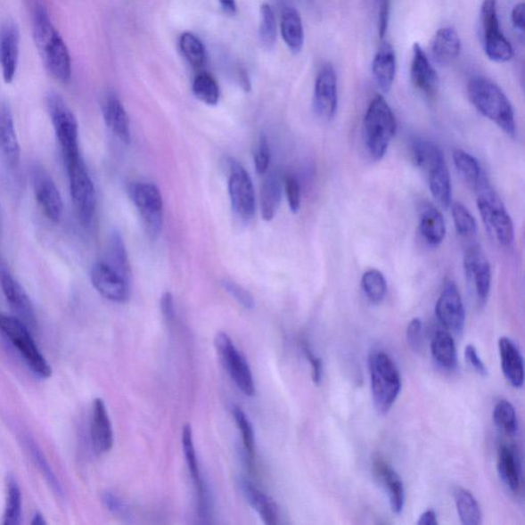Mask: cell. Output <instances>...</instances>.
I'll return each mask as SVG.
<instances>
[{
	"mask_svg": "<svg viewBox=\"0 0 525 525\" xmlns=\"http://www.w3.org/2000/svg\"><path fill=\"white\" fill-rule=\"evenodd\" d=\"M33 38L47 71L61 83H70L72 77L70 50L43 8L34 12Z\"/></svg>",
	"mask_w": 525,
	"mask_h": 525,
	"instance_id": "6da1fadb",
	"label": "cell"
},
{
	"mask_svg": "<svg viewBox=\"0 0 525 525\" xmlns=\"http://www.w3.org/2000/svg\"><path fill=\"white\" fill-rule=\"evenodd\" d=\"M468 97L484 118L499 127L510 137L516 134L515 113L513 104L502 88L487 78L476 77L469 81Z\"/></svg>",
	"mask_w": 525,
	"mask_h": 525,
	"instance_id": "7a4b0ae2",
	"label": "cell"
},
{
	"mask_svg": "<svg viewBox=\"0 0 525 525\" xmlns=\"http://www.w3.org/2000/svg\"><path fill=\"white\" fill-rule=\"evenodd\" d=\"M412 155L415 166L426 174L434 200L443 209L451 208V175L441 149L432 142L419 139L413 143Z\"/></svg>",
	"mask_w": 525,
	"mask_h": 525,
	"instance_id": "3957f363",
	"label": "cell"
},
{
	"mask_svg": "<svg viewBox=\"0 0 525 525\" xmlns=\"http://www.w3.org/2000/svg\"><path fill=\"white\" fill-rule=\"evenodd\" d=\"M365 140L368 153L381 160L397 134L398 124L392 109L383 95L376 94L368 105L365 121Z\"/></svg>",
	"mask_w": 525,
	"mask_h": 525,
	"instance_id": "277c9868",
	"label": "cell"
},
{
	"mask_svg": "<svg viewBox=\"0 0 525 525\" xmlns=\"http://www.w3.org/2000/svg\"><path fill=\"white\" fill-rule=\"evenodd\" d=\"M477 193V208L488 234L492 241L500 247L509 248L514 242V225L500 196L484 179Z\"/></svg>",
	"mask_w": 525,
	"mask_h": 525,
	"instance_id": "5b68a950",
	"label": "cell"
},
{
	"mask_svg": "<svg viewBox=\"0 0 525 525\" xmlns=\"http://www.w3.org/2000/svg\"><path fill=\"white\" fill-rule=\"evenodd\" d=\"M368 370L374 407L385 414L391 410L401 390L398 368L387 353L374 351L368 357Z\"/></svg>",
	"mask_w": 525,
	"mask_h": 525,
	"instance_id": "8992f818",
	"label": "cell"
},
{
	"mask_svg": "<svg viewBox=\"0 0 525 525\" xmlns=\"http://www.w3.org/2000/svg\"><path fill=\"white\" fill-rule=\"evenodd\" d=\"M0 332L10 340L23 357L27 365L39 378L52 376V367L40 352L31 335V330L16 316L0 313Z\"/></svg>",
	"mask_w": 525,
	"mask_h": 525,
	"instance_id": "52a82bcc",
	"label": "cell"
},
{
	"mask_svg": "<svg viewBox=\"0 0 525 525\" xmlns=\"http://www.w3.org/2000/svg\"><path fill=\"white\" fill-rule=\"evenodd\" d=\"M46 109L62 150L63 160L78 158L80 156L78 122L71 109L56 93L47 94Z\"/></svg>",
	"mask_w": 525,
	"mask_h": 525,
	"instance_id": "ba28073f",
	"label": "cell"
},
{
	"mask_svg": "<svg viewBox=\"0 0 525 525\" xmlns=\"http://www.w3.org/2000/svg\"><path fill=\"white\" fill-rule=\"evenodd\" d=\"M64 163L74 207L77 209L81 223L88 226L94 219L95 208H97V195H95L90 173L81 155L78 158L64 160Z\"/></svg>",
	"mask_w": 525,
	"mask_h": 525,
	"instance_id": "9c48e42d",
	"label": "cell"
},
{
	"mask_svg": "<svg viewBox=\"0 0 525 525\" xmlns=\"http://www.w3.org/2000/svg\"><path fill=\"white\" fill-rule=\"evenodd\" d=\"M480 16L484 51H486L487 56L497 63H504L513 60L514 57L513 46L500 29L496 0H483Z\"/></svg>",
	"mask_w": 525,
	"mask_h": 525,
	"instance_id": "30bf717a",
	"label": "cell"
},
{
	"mask_svg": "<svg viewBox=\"0 0 525 525\" xmlns=\"http://www.w3.org/2000/svg\"><path fill=\"white\" fill-rule=\"evenodd\" d=\"M128 195L144 221L148 234L158 237L163 224V200L159 187L152 183H134L128 188Z\"/></svg>",
	"mask_w": 525,
	"mask_h": 525,
	"instance_id": "8fae6325",
	"label": "cell"
},
{
	"mask_svg": "<svg viewBox=\"0 0 525 525\" xmlns=\"http://www.w3.org/2000/svg\"><path fill=\"white\" fill-rule=\"evenodd\" d=\"M215 346L225 370L241 391L252 397L256 392L255 381L250 367L243 354L237 349L234 343L225 332H219L215 339Z\"/></svg>",
	"mask_w": 525,
	"mask_h": 525,
	"instance_id": "7c38bea8",
	"label": "cell"
},
{
	"mask_svg": "<svg viewBox=\"0 0 525 525\" xmlns=\"http://www.w3.org/2000/svg\"><path fill=\"white\" fill-rule=\"evenodd\" d=\"M228 190L232 209L242 221H250L255 216V188L247 169L240 162L230 161Z\"/></svg>",
	"mask_w": 525,
	"mask_h": 525,
	"instance_id": "4fadbf2b",
	"label": "cell"
},
{
	"mask_svg": "<svg viewBox=\"0 0 525 525\" xmlns=\"http://www.w3.org/2000/svg\"><path fill=\"white\" fill-rule=\"evenodd\" d=\"M31 180L34 196L50 221L59 223L63 216L62 196L47 170L40 165L31 168Z\"/></svg>",
	"mask_w": 525,
	"mask_h": 525,
	"instance_id": "5bb4252c",
	"label": "cell"
},
{
	"mask_svg": "<svg viewBox=\"0 0 525 525\" xmlns=\"http://www.w3.org/2000/svg\"><path fill=\"white\" fill-rule=\"evenodd\" d=\"M463 269L468 282L473 285L477 298L486 303L492 286V269L480 247L476 242L465 245Z\"/></svg>",
	"mask_w": 525,
	"mask_h": 525,
	"instance_id": "9a60e30c",
	"label": "cell"
},
{
	"mask_svg": "<svg viewBox=\"0 0 525 525\" xmlns=\"http://www.w3.org/2000/svg\"><path fill=\"white\" fill-rule=\"evenodd\" d=\"M436 316L447 330L462 333L465 327L466 312L458 286L451 279L443 285L441 294L436 303Z\"/></svg>",
	"mask_w": 525,
	"mask_h": 525,
	"instance_id": "2e32d148",
	"label": "cell"
},
{
	"mask_svg": "<svg viewBox=\"0 0 525 525\" xmlns=\"http://www.w3.org/2000/svg\"><path fill=\"white\" fill-rule=\"evenodd\" d=\"M94 288L102 297L114 303H126L131 294L129 282L107 262H97L91 271Z\"/></svg>",
	"mask_w": 525,
	"mask_h": 525,
	"instance_id": "e0dca14e",
	"label": "cell"
},
{
	"mask_svg": "<svg viewBox=\"0 0 525 525\" xmlns=\"http://www.w3.org/2000/svg\"><path fill=\"white\" fill-rule=\"evenodd\" d=\"M313 104L319 118L324 119L331 120L337 112L338 79L331 64H325L317 75Z\"/></svg>",
	"mask_w": 525,
	"mask_h": 525,
	"instance_id": "ac0fdd59",
	"label": "cell"
},
{
	"mask_svg": "<svg viewBox=\"0 0 525 525\" xmlns=\"http://www.w3.org/2000/svg\"><path fill=\"white\" fill-rule=\"evenodd\" d=\"M0 284L11 308L16 313V317L21 320L30 330L37 327V318L33 304L23 286L13 278L8 271H0Z\"/></svg>",
	"mask_w": 525,
	"mask_h": 525,
	"instance_id": "d6986e66",
	"label": "cell"
},
{
	"mask_svg": "<svg viewBox=\"0 0 525 525\" xmlns=\"http://www.w3.org/2000/svg\"><path fill=\"white\" fill-rule=\"evenodd\" d=\"M411 78L417 90L422 92L429 99H434L439 90V78L435 71L431 60L419 44L413 46V60L411 66Z\"/></svg>",
	"mask_w": 525,
	"mask_h": 525,
	"instance_id": "ffe728a7",
	"label": "cell"
},
{
	"mask_svg": "<svg viewBox=\"0 0 525 525\" xmlns=\"http://www.w3.org/2000/svg\"><path fill=\"white\" fill-rule=\"evenodd\" d=\"M91 438L95 453L105 454L111 451L114 443L113 429L103 399L94 400Z\"/></svg>",
	"mask_w": 525,
	"mask_h": 525,
	"instance_id": "44dd1931",
	"label": "cell"
},
{
	"mask_svg": "<svg viewBox=\"0 0 525 525\" xmlns=\"http://www.w3.org/2000/svg\"><path fill=\"white\" fill-rule=\"evenodd\" d=\"M21 158L15 124L12 114L6 105L0 106V159L5 165L15 168Z\"/></svg>",
	"mask_w": 525,
	"mask_h": 525,
	"instance_id": "7402d4cb",
	"label": "cell"
},
{
	"mask_svg": "<svg viewBox=\"0 0 525 525\" xmlns=\"http://www.w3.org/2000/svg\"><path fill=\"white\" fill-rule=\"evenodd\" d=\"M20 49V34L16 25L8 24L0 31V67L5 84L16 77Z\"/></svg>",
	"mask_w": 525,
	"mask_h": 525,
	"instance_id": "603a6c76",
	"label": "cell"
},
{
	"mask_svg": "<svg viewBox=\"0 0 525 525\" xmlns=\"http://www.w3.org/2000/svg\"><path fill=\"white\" fill-rule=\"evenodd\" d=\"M104 120L116 138L128 145L131 143V124L124 105L118 95L109 94L102 105Z\"/></svg>",
	"mask_w": 525,
	"mask_h": 525,
	"instance_id": "cb8c5ba5",
	"label": "cell"
},
{
	"mask_svg": "<svg viewBox=\"0 0 525 525\" xmlns=\"http://www.w3.org/2000/svg\"><path fill=\"white\" fill-rule=\"evenodd\" d=\"M373 472L383 483L393 513H401L405 508L406 490L399 475L388 463L380 458L373 462Z\"/></svg>",
	"mask_w": 525,
	"mask_h": 525,
	"instance_id": "d4e9b609",
	"label": "cell"
},
{
	"mask_svg": "<svg viewBox=\"0 0 525 525\" xmlns=\"http://www.w3.org/2000/svg\"><path fill=\"white\" fill-rule=\"evenodd\" d=\"M496 467L504 486L511 492H520L522 481L521 462L516 447L502 443L497 449Z\"/></svg>",
	"mask_w": 525,
	"mask_h": 525,
	"instance_id": "484cf974",
	"label": "cell"
},
{
	"mask_svg": "<svg viewBox=\"0 0 525 525\" xmlns=\"http://www.w3.org/2000/svg\"><path fill=\"white\" fill-rule=\"evenodd\" d=\"M461 53V38L453 27H443L431 43V54L436 64L447 66L458 59Z\"/></svg>",
	"mask_w": 525,
	"mask_h": 525,
	"instance_id": "4316f807",
	"label": "cell"
},
{
	"mask_svg": "<svg viewBox=\"0 0 525 525\" xmlns=\"http://www.w3.org/2000/svg\"><path fill=\"white\" fill-rule=\"evenodd\" d=\"M397 53L390 44L384 42L380 45L373 61L374 80L384 93L391 90L395 75H397Z\"/></svg>",
	"mask_w": 525,
	"mask_h": 525,
	"instance_id": "83f0119b",
	"label": "cell"
},
{
	"mask_svg": "<svg viewBox=\"0 0 525 525\" xmlns=\"http://www.w3.org/2000/svg\"><path fill=\"white\" fill-rule=\"evenodd\" d=\"M499 351L504 378L514 388H521L524 383V365L521 353L513 340L501 338Z\"/></svg>",
	"mask_w": 525,
	"mask_h": 525,
	"instance_id": "f1b7e54d",
	"label": "cell"
},
{
	"mask_svg": "<svg viewBox=\"0 0 525 525\" xmlns=\"http://www.w3.org/2000/svg\"><path fill=\"white\" fill-rule=\"evenodd\" d=\"M238 486H240L244 499L261 517L265 524L276 525L278 523V509L269 496L261 492L254 484L244 479L238 481Z\"/></svg>",
	"mask_w": 525,
	"mask_h": 525,
	"instance_id": "f546056e",
	"label": "cell"
},
{
	"mask_svg": "<svg viewBox=\"0 0 525 525\" xmlns=\"http://www.w3.org/2000/svg\"><path fill=\"white\" fill-rule=\"evenodd\" d=\"M420 232L428 244L431 247H439L445 241L447 225L440 210L426 206L420 215Z\"/></svg>",
	"mask_w": 525,
	"mask_h": 525,
	"instance_id": "4dcf8cb0",
	"label": "cell"
},
{
	"mask_svg": "<svg viewBox=\"0 0 525 525\" xmlns=\"http://www.w3.org/2000/svg\"><path fill=\"white\" fill-rule=\"evenodd\" d=\"M182 445L190 475L193 477V480L195 483L197 501H206L209 497V492L206 483L203 482L202 477L201 475L199 461H197V455L195 452L193 428H191L189 424H186L183 428Z\"/></svg>",
	"mask_w": 525,
	"mask_h": 525,
	"instance_id": "1f68e13d",
	"label": "cell"
},
{
	"mask_svg": "<svg viewBox=\"0 0 525 525\" xmlns=\"http://www.w3.org/2000/svg\"><path fill=\"white\" fill-rule=\"evenodd\" d=\"M283 196V182L278 175L270 174L266 176L261 188L260 206L263 220L269 222L275 219Z\"/></svg>",
	"mask_w": 525,
	"mask_h": 525,
	"instance_id": "d6a6232c",
	"label": "cell"
},
{
	"mask_svg": "<svg viewBox=\"0 0 525 525\" xmlns=\"http://www.w3.org/2000/svg\"><path fill=\"white\" fill-rule=\"evenodd\" d=\"M282 36L289 49L295 53L302 51L304 29L301 16L294 8H286L282 18Z\"/></svg>",
	"mask_w": 525,
	"mask_h": 525,
	"instance_id": "836d02e7",
	"label": "cell"
},
{
	"mask_svg": "<svg viewBox=\"0 0 525 525\" xmlns=\"http://www.w3.org/2000/svg\"><path fill=\"white\" fill-rule=\"evenodd\" d=\"M453 159L456 170L470 187L475 190L486 179L480 161L465 150H455Z\"/></svg>",
	"mask_w": 525,
	"mask_h": 525,
	"instance_id": "e575fe53",
	"label": "cell"
},
{
	"mask_svg": "<svg viewBox=\"0 0 525 525\" xmlns=\"http://www.w3.org/2000/svg\"><path fill=\"white\" fill-rule=\"evenodd\" d=\"M431 352L433 358L441 367L446 370H454L456 365V347L454 338L446 331H439L435 333Z\"/></svg>",
	"mask_w": 525,
	"mask_h": 525,
	"instance_id": "d590c367",
	"label": "cell"
},
{
	"mask_svg": "<svg viewBox=\"0 0 525 525\" xmlns=\"http://www.w3.org/2000/svg\"><path fill=\"white\" fill-rule=\"evenodd\" d=\"M456 511L463 525H480L482 514L479 502L466 488H458L454 493Z\"/></svg>",
	"mask_w": 525,
	"mask_h": 525,
	"instance_id": "8d00e7d4",
	"label": "cell"
},
{
	"mask_svg": "<svg viewBox=\"0 0 525 525\" xmlns=\"http://www.w3.org/2000/svg\"><path fill=\"white\" fill-rule=\"evenodd\" d=\"M6 502L4 524L18 525L22 517V492L15 477H6Z\"/></svg>",
	"mask_w": 525,
	"mask_h": 525,
	"instance_id": "74e56055",
	"label": "cell"
},
{
	"mask_svg": "<svg viewBox=\"0 0 525 525\" xmlns=\"http://www.w3.org/2000/svg\"><path fill=\"white\" fill-rule=\"evenodd\" d=\"M451 207L456 234L465 245L476 242L477 224L473 215L461 202H454Z\"/></svg>",
	"mask_w": 525,
	"mask_h": 525,
	"instance_id": "f35d334b",
	"label": "cell"
},
{
	"mask_svg": "<svg viewBox=\"0 0 525 525\" xmlns=\"http://www.w3.org/2000/svg\"><path fill=\"white\" fill-rule=\"evenodd\" d=\"M193 91L197 99L209 106L219 103L220 87L216 79L207 72L196 75L193 80Z\"/></svg>",
	"mask_w": 525,
	"mask_h": 525,
	"instance_id": "ab89813d",
	"label": "cell"
},
{
	"mask_svg": "<svg viewBox=\"0 0 525 525\" xmlns=\"http://www.w3.org/2000/svg\"><path fill=\"white\" fill-rule=\"evenodd\" d=\"M180 49L188 62L196 70L207 63V50L201 40L191 32H184L180 38Z\"/></svg>",
	"mask_w": 525,
	"mask_h": 525,
	"instance_id": "60d3db41",
	"label": "cell"
},
{
	"mask_svg": "<svg viewBox=\"0 0 525 525\" xmlns=\"http://www.w3.org/2000/svg\"><path fill=\"white\" fill-rule=\"evenodd\" d=\"M109 258L111 263H108L112 267L124 275L128 281H131V267H129L127 252L124 240L118 231L112 232L111 243H109Z\"/></svg>",
	"mask_w": 525,
	"mask_h": 525,
	"instance_id": "b9f144b4",
	"label": "cell"
},
{
	"mask_svg": "<svg viewBox=\"0 0 525 525\" xmlns=\"http://www.w3.org/2000/svg\"><path fill=\"white\" fill-rule=\"evenodd\" d=\"M361 286L366 298L373 304L381 303L386 297V278L378 269L367 270L361 279Z\"/></svg>",
	"mask_w": 525,
	"mask_h": 525,
	"instance_id": "7bdbcfd3",
	"label": "cell"
},
{
	"mask_svg": "<svg viewBox=\"0 0 525 525\" xmlns=\"http://www.w3.org/2000/svg\"><path fill=\"white\" fill-rule=\"evenodd\" d=\"M493 418L496 425L508 435H514L518 431L515 408L510 401L500 400L495 406Z\"/></svg>",
	"mask_w": 525,
	"mask_h": 525,
	"instance_id": "ee69618b",
	"label": "cell"
},
{
	"mask_svg": "<svg viewBox=\"0 0 525 525\" xmlns=\"http://www.w3.org/2000/svg\"><path fill=\"white\" fill-rule=\"evenodd\" d=\"M232 414L242 433L245 452L250 461H254L256 455L255 432L248 415L238 406H232Z\"/></svg>",
	"mask_w": 525,
	"mask_h": 525,
	"instance_id": "f6af8a7d",
	"label": "cell"
},
{
	"mask_svg": "<svg viewBox=\"0 0 525 525\" xmlns=\"http://www.w3.org/2000/svg\"><path fill=\"white\" fill-rule=\"evenodd\" d=\"M26 445L27 447H29V451L32 456L33 461L36 462L37 468L40 470V472L43 473L46 481L50 483L53 492L58 495H62V488H61V484L57 480V476L53 473V469L51 468L50 463L47 462L43 452L40 451L39 447L36 445V443L33 442L31 439H27Z\"/></svg>",
	"mask_w": 525,
	"mask_h": 525,
	"instance_id": "bcb514c9",
	"label": "cell"
},
{
	"mask_svg": "<svg viewBox=\"0 0 525 525\" xmlns=\"http://www.w3.org/2000/svg\"><path fill=\"white\" fill-rule=\"evenodd\" d=\"M260 37L262 43L267 46H274L276 40V20L274 10L268 4L261 6Z\"/></svg>",
	"mask_w": 525,
	"mask_h": 525,
	"instance_id": "7dc6e473",
	"label": "cell"
},
{
	"mask_svg": "<svg viewBox=\"0 0 525 525\" xmlns=\"http://www.w3.org/2000/svg\"><path fill=\"white\" fill-rule=\"evenodd\" d=\"M222 286L225 291L228 292V294L235 299L236 302L240 303L244 308L249 310L255 308V299L251 296L249 291L242 288V285L229 281V279H225L222 282Z\"/></svg>",
	"mask_w": 525,
	"mask_h": 525,
	"instance_id": "c3c4849f",
	"label": "cell"
},
{
	"mask_svg": "<svg viewBox=\"0 0 525 525\" xmlns=\"http://www.w3.org/2000/svg\"><path fill=\"white\" fill-rule=\"evenodd\" d=\"M270 160L271 153L268 139L266 138L265 135H261L254 155L255 168L258 175L264 176L268 172Z\"/></svg>",
	"mask_w": 525,
	"mask_h": 525,
	"instance_id": "681fc988",
	"label": "cell"
},
{
	"mask_svg": "<svg viewBox=\"0 0 525 525\" xmlns=\"http://www.w3.org/2000/svg\"><path fill=\"white\" fill-rule=\"evenodd\" d=\"M284 189L291 210L294 214L299 213L301 209V186L295 176H286Z\"/></svg>",
	"mask_w": 525,
	"mask_h": 525,
	"instance_id": "f907efd6",
	"label": "cell"
},
{
	"mask_svg": "<svg viewBox=\"0 0 525 525\" xmlns=\"http://www.w3.org/2000/svg\"><path fill=\"white\" fill-rule=\"evenodd\" d=\"M407 343L413 350L420 351L422 345V324L421 319L414 318L407 325Z\"/></svg>",
	"mask_w": 525,
	"mask_h": 525,
	"instance_id": "816d5d0a",
	"label": "cell"
},
{
	"mask_svg": "<svg viewBox=\"0 0 525 525\" xmlns=\"http://www.w3.org/2000/svg\"><path fill=\"white\" fill-rule=\"evenodd\" d=\"M102 500H103L105 507L111 511L112 514L121 518L128 516L127 504L122 501L119 496H116L111 492H106L103 496H102Z\"/></svg>",
	"mask_w": 525,
	"mask_h": 525,
	"instance_id": "f5cc1de1",
	"label": "cell"
},
{
	"mask_svg": "<svg viewBox=\"0 0 525 525\" xmlns=\"http://www.w3.org/2000/svg\"><path fill=\"white\" fill-rule=\"evenodd\" d=\"M303 351L307 360L309 361V364L312 367V380L315 381L316 385H319L322 383L323 380V361L317 357L315 353L312 352L308 345L303 344Z\"/></svg>",
	"mask_w": 525,
	"mask_h": 525,
	"instance_id": "db71d44e",
	"label": "cell"
},
{
	"mask_svg": "<svg viewBox=\"0 0 525 525\" xmlns=\"http://www.w3.org/2000/svg\"><path fill=\"white\" fill-rule=\"evenodd\" d=\"M390 0H379V36L383 39L386 36L390 19Z\"/></svg>",
	"mask_w": 525,
	"mask_h": 525,
	"instance_id": "11a10c76",
	"label": "cell"
},
{
	"mask_svg": "<svg viewBox=\"0 0 525 525\" xmlns=\"http://www.w3.org/2000/svg\"><path fill=\"white\" fill-rule=\"evenodd\" d=\"M465 357L468 363L472 365L474 370L479 373L480 376H488V368L486 365L483 364V361L479 356V352H477L476 348L473 345H468L466 347Z\"/></svg>",
	"mask_w": 525,
	"mask_h": 525,
	"instance_id": "9f6ffc18",
	"label": "cell"
},
{
	"mask_svg": "<svg viewBox=\"0 0 525 525\" xmlns=\"http://www.w3.org/2000/svg\"><path fill=\"white\" fill-rule=\"evenodd\" d=\"M160 308L163 317L167 319V322H173L176 312L174 297L169 291L165 292L161 297Z\"/></svg>",
	"mask_w": 525,
	"mask_h": 525,
	"instance_id": "6f0895ef",
	"label": "cell"
},
{
	"mask_svg": "<svg viewBox=\"0 0 525 525\" xmlns=\"http://www.w3.org/2000/svg\"><path fill=\"white\" fill-rule=\"evenodd\" d=\"M513 23L517 30L521 32L525 29V4L523 3L518 4L514 6L513 11Z\"/></svg>",
	"mask_w": 525,
	"mask_h": 525,
	"instance_id": "680465c9",
	"label": "cell"
},
{
	"mask_svg": "<svg viewBox=\"0 0 525 525\" xmlns=\"http://www.w3.org/2000/svg\"><path fill=\"white\" fill-rule=\"evenodd\" d=\"M418 524L420 525H438V515H436L435 511L433 510H427L424 513L420 516V520L418 521Z\"/></svg>",
	"mask_w": 525,
	"mask_h": 525,
	"instance_id": "91938a15",
	"label": "cell"
},
{
	"mask_svg": "<svg viewBox=\"0 0 525 525\" xmlns=\"http://www.w3.org/2000/svg\"><path fill=\"white\" fill-rule=\"evenodd\" d=\"M221 6L229 15H234L237 11L235 0H220Z\"/></svg>",
	"mask_w": 525,
	"mask_h": 525,
	"instance_id": "94428289",
	"label": "cell"
},
{
	"mask_svg": "<svg viewBox=\"0 0 525 525\" xmlns=\"http://www.w3.org/2000/svg\"><path fill=\"white\" fill-rule=\"evenodd\" d=\"M240 77L242 86L244 88L245 91L250 92L251 87L248 73L245 71H241Z\"/></svg>",
	"mask_w": 525,
	"mask_h": 525,
	"instance_id": "6125c7cd",
	"label": "cell"
},
{
	"mask_svg": "<svg viewBox=\"0 0 525 525\" xmlns=\"http://www.w3.org/2000/svg\"><path fill=\"white\" fill-rule=\"evenodd\" d=\"M32 524L34 525H44L46 524V521H45V517L42 513H36V515L33 516L32 518Z\"/></svg>",
	"mask_w": 525,
	"mask_h": 525,
	"instance_id": "be15d7a7",
	"label": "cell"
}]
</instances>
